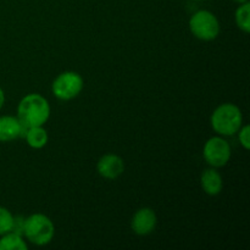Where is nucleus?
Wrapping results in <instances>:
<instances>
[{"mask_svg":"<svg viewBox=\"0 0 250 250\" xmlns=\"http://www.w3.org/2000/svg\"><path fill=\"white\" fill-rule=\"evenodd\" d=\"M55 234L53 221L44 214H33L24 220L26 238L36 246H46L50 243Z\"/></svg>","mask_w":250,"mask_h":250,"instance_id":"7ed1b4c3","label":"nucleus"},{"mask_svg":"<svg viewBox=\"0 0 250 250\" xmlns=\"http://www.w3.org/2000/svg\"><path fill=\"white\" fill-rule=\"evenodd\" d=\"M24 220H26V217H23V216H14V222H12L11 232H14V233L19 234V236L23 237Z\"/></svg>","mask_w":250,"mask_h":250,"instance_id":"dca6fc26","label":"nucleus"},{"mask_svg":"<svg viewBox=\"0 0 250 250\" xmlns=\"http://www.w3.org/2000/svg\"><path fill=\"white\" fill-rule=\"evenodd\" d=\"M4 104H5V93L4 90L0 88V110H1V107L4 106Z\"/></svg>","mask_w":250,"mask_h":250,"instance_id":"f3484780","label":"nucleus"},{"mask_svg":"<svg viewBox=\"0 0 250 250\" xmlns=\"http://www.w3.org/2000/svg\"><path fill=\"white\" fill-rule=\"evenodd\" d=\"M97 170L102 177L106 180H115L124 173V160L115 154H106L99 159L97 164Z\"/></svg>","mask_w":250,"mask_h":250,"instance_id":"6e6552de","label":"nucleus"},{"mask_svg":"<svg viewBox=\"0 0 250 250\" xmlns=\"http://www.w3.org/2000/svg\"><path fill=\"white\" fill-rule=\"evenodd\" d=\"M243 116L237 105L225 103L217 106L211 115V127L221 136H233L242 127Z\"/></svg>","mask_w":250,"mask_h":250,"instance_id":"f03ea898","label":"nucleus"},{"mask_svg":"<svg viewBox=\"0 0 250 250\" xmlns=\"http://www.w3.org/2000/svg\"><path fill=\"white\" fill-rule=\"evenodd\" d=\"M233 1L238 2V4H244V2H248L249 0H233Z\"/></svg>","mask_w":250,"mask_h":250,"instance_id":"a211bd4d","label":"nucleus"},{"mask_svg":"<svg viewBox=\"0 0 250 250\" xmlns=\"http://www.w3.org/2000/svg\"><path fill=\"white\" fill-rule=\"evenodd\" d=\"M200 183L204 189V192L208 195H217L221 193L222 190V177L215 168H208L203 172L202 178H200Z\"/></svg>","mask_w":250,"mask_h":250,"instance_id":"1a4fd4ad","label":"nucleus"},{"mask_svg":"<svg viewBox=\"0 0 250 250\" xmlns=\"http://www.w3.org/2000/svg\"><path fill=\"white\" fill-rule=\"evenodd\" d=\"M14 216L6 208L0 207V236L11 232Z\"/></svg>","mask_w":250,"mask_h":250,"instance_id":"4468645a","label":"nucleus"},{"mask_svg":"<svg viewBox=\"0 0 250 250\" xmlns=\"http://www.w3.org/2000/svg\"><path fill=\"white\" fill-rule=\"evenodd\" d=\"M50 116V105L41 94L31 93L21 99L17 106V119L28 127L43 126Z\"/></svg>","mask_w":250,"mask_h":250,"instance_id":"f257e3e1","label":"nucleus"},{"mask_svg":"<svg viewBox=\"0 0 250 250\" xmlns=\"http://www.w3.org/2000/svg\"><path fill=\"white\" fill-rule=\"evenodd\" d=\"M20 138V120L15 116H0V142Z\"/></svg>","mask_w":250,"mask_h":250,"instance_id":"9d476101","label":"nucleus"},{"mask_svg":"<svg viewBox=\"0 0 250 250\" xmlns=\"http://www.w3.org/2000/svg\"><path fill=\"white\" fill-rule=\"evenodd\" d=\"M83 85H84V81L80 73L66 71V72L60 73L54 80L51 90L58 99L66 102V100H71L77 97L82 92Z\"/></svg>","mask_w":250,"mask_h":250,"instance_id":"39448f33","label":"nucleus"},{"mask_svg":"<svg viewBox=\"0 0 250 250\" xmlns=\"http://www.w3.org/2000/svg\"><path fill=\"white\" fill-rule=\"evenodd\" d=\"M26 242L23 241L21 236L9 232V233L2 234L0 238V250H27Z\"/></svg>","mask_w":250,"mask_h":250,"instance_id":"f8f14e48","label":"nucleus"},{"mask_svg":"<svg viewBox=\"0 0 250 250\" xmlns=\"http://www.w3.org/2000/svg\"><path fill=\"white\" fill-rule=\"evenodd\" d=\"M203 155L210 166L222 167L231 159V146L221 137H212L205 143Z\"/></svg>","mask_w":250,"mask_h":250,"instance_id":"423d86ee","label":"nucleus"},{"mask_svg":"<svg viewBox=\"0 0 250 250\" xmlns=\"http://www.w3.org/2000/svg\"><path fill=\"white\" fill-rule=\"evenodd\" d=\"M24 138L31 148L42 149L48 143V132L43 128V126L29 127Z\"/></svg>","mask_w":250,"mask_h":250,"instance_id":"9b49d317","label":"nucleus"},{"mask_svg":"<svg viewBox=\"0 0 250 250\" xmlns=\"http://www.w3.org/2000/svg\"><path fill=\"white\" fill-rule=\"evenodd\" d=\"M237 133H238L239 142H241L242 146H243L246 150H249L250 149V127H249V125L242 126Z\"/></svg>","mask_w":250,"mask_h":250,"instance_id":"2eb2a0df","label":"nucleus"},{"mask_svg":"<svg viewBox=\"0 0 250 250\" xmlns=\"http://www.w3.org/2000/svg\"><path fill=\"white\" fill-rule=\"evenodd\" d=\"M189 29L195 38L200 41H214L220 33V23L212 12L200 10L189 20Z\"/></svg>","mask_w":250,"mask_h":250,"instance_id":"20e7f679","label":"nucleus"},{"mask_svg":"<svg viewBox=\"0 0 250 250\" xmlns=\"http://www.w3.org/2000/svg\"><path fill=\"white\" fill-rule=\"evenodd\" d=\"M158 217L150 208H142L133 215L131 221L132 231L138 236H146L155 229Z\"/></svg>","mask_w":250,"mask_h":250,"instance_id":"0eeeda50","label":"nucleus"},{"mask_svg":"<svg viewBox=\"0 0 250 250\" xmlns=\"http://www.w3.org/2000/svg\"><path fill=\"white\" fill-rule=\"evenodd\" d=\"M236 23L239 29L246 33L250 32V4L244 2L239 4L238 9L236 10Z\"/></svg>","mask_w":250,"mask_h":250,"instance_id":"ddd939ff","label":"nucleus"}]
</instances>
